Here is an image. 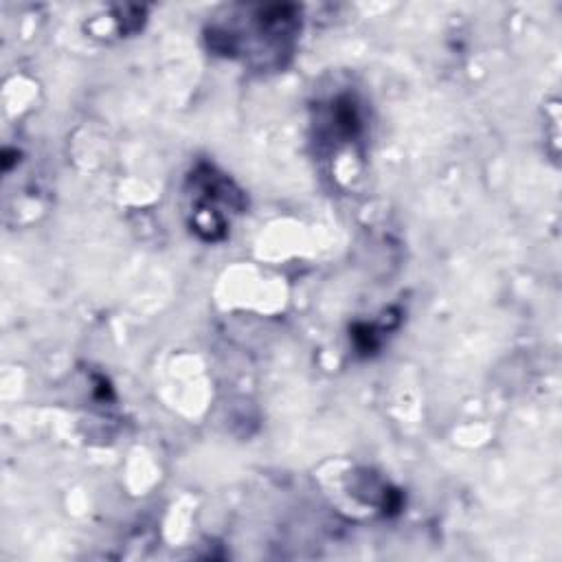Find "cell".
I'll return each instance as SVG.
<instances>
[{"instance_id":"6da1fadb","label":"cell","mask_w":562,"mask_h":562,"mask_svg":"<svg viewBox=\"0 0 562 562\" xmlns=\"http://www.w3.org/2000/svg\"><path fill=\"white\" fill-rule=\"evenodd\" d=\"M187 200L191 228L209 241L222 239L231 226L233 215L244 206L241 193L235 189V184L224 178V173H217L206 165L195 169L189 178Z\"/></svg>"}]
</instances>
